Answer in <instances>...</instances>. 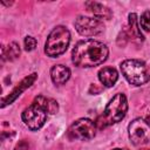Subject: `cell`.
Here are the masks:
<instances>
[{"label":"cell","instance_id":"cell-15","mask_svg":"<svg viewBox=\"0 0 150 150\" xmlns=\"http://www.w3.org/2000/svg\"><path fill=\"white\" fill-rule=\"evenodd\" d=\"M139 23H141V27L145 32H150V11H145L142 13Z\"/></svg>","mask_w":150,"mask_h":150},{"label":"cell","instance_id":"cell-5","mask_svg":"<svg viewBox=\"0 0 150 150\" xmlns=\"http://www.w3.org/2000/svg\"><path fill=\"white\" fill-rule=\"evenodd\" d=\"M121 70L128 82L134 86H142L150 80V70L141 60L131 59L123 61L121 63Z\"/></svg>","mask_w":150,"mask_h":150},{"label":"cell","instance_id":"cell-4","mask_svg":"<svg viewBox=\"0 0 150 150\" xmlns=\"http://www.w3.org/2000/svg\"><path fill=\"white\" fill-rule=\"evenodd\" d=\"M70 42V33L63 26H56L48 35L45 53L50 57H57L63 54Z\"/></svg>","mask_w":150,"mask_h":150},{"label":"cell","instance_id":"cell-8","mask_svg":"<svg viewBox=\"0 0 150 150\" xmlns=\"http://www.w3.org/2000/svg\"><path fill=\"white\" fill-rule=\"evenodd\" d=\"M75 28L83 36H94L103 32L104 25L101 20L96 18L80 15L75 20Z\"/></svg>","mask_w":150,"mask_h":150},{"label":"cell","instance_id":"cell-2","mask_svg":"<svg viewBox=\"0 0 150 150\" xmlns=\"http://www.w3.org/2000/svg\"><path fill=\"white\" fill-rule=\"evenodd\" d=\"M57 111V103L53 100H49L42 95H39L34 98L32 104L27 107L22 112L23 123L33 131L39 130L47 121L48 114H54Z\"/></svg>","mask_w":150,"mask_h":150},{"label":"cell","instance_id":"cell-6","mask_svg":"<svg viewBox=\"0 0 150 150\" xmlns=\"http://www.w3.org/2000/svg\"><path fill=\"white\" fill-rule=\"evenodd\" d=\"M129 137L135 145L150 142V118H136L129 124Z\"/></svg>","mask_w":150,"mask_h":150},{"label":"cell","instance_id":"cell-1","mask_svg":"<svg viewBox=\"0 0 150 150\" xmlns=\"http://www.w3.org/2000/svg\"><path fill=\"white\" fill-rule=\"evenodd\" d=\"M108 47L96 40H83L75 45L71 52V61L76 67L88 68L103 63L108 59Z\"/></svg>","mask_w":150,"mask_h":150},{"label":"cell","instance_id":"cell-12","mask_svg":"<svg viewBox=\"0 0 150 150\" xmlns=\"http://www.w3.org/2000/svg\"><path fill=\"white\" fill-rule=\"evenodd\" d=\"M98 79L103 86L112 87L118 79V73L112 67H104L98 71Z\"/></svg>","mask_w":150,"mask_h":150},{"label":"cell","instance_id":"cell-3","mask_svg":"<svg viewBox=\"0 0 150 150\" xmlns=\"http://www.w3.org/2000/svg\"><path fill=\"white\" fill-rule=\"evenodd\" d=\"M127 110H128L127 97L124 96V94L121 93L116 94L105 107L103 114L97 118L98 128H105L108 125L122 121L127 114Z\"/></svg>","mask_w":150,"mask_h":150},{"label":"cell","instance_id":"cell-19","mask_svg":"<svg viewBox=\"0 0 150 150\" xmlns=\"http://www.w3.org/2000/svg\"><path fill=\"white\" fill-rule=\"evenodd\" d=\"M141 150H150V149H141Z\"/></svg>","mask_w":150,"mask_h":150},{"label":"cell","instance_id":"cell-18","mask_svg":"<svg viewBox=\"0 0 150 150\" xmlns=\"http://www.w3.org/2000/svg\"><path fill=\"white\" fill-rule=\"evenodd\" d=\"M112 150H128V149H121V148H116V149H112Z\"/></svg>","mask_w":150,"mask_h":150},{"label":"cell","instance_id":"cell-10","mask_svg":"<svg viewBox=\"0 0 150 150\" xmlns=\"http://www.w3.org/2000/svg\"><path fill=\"white\" fill-rule=\"evenodd\" d=\"M50 77L55 84H64L70 77V70L63 64H55L50 69Z\"/></svg>","mask_w":150,"mask_h":150},{"label":"cell","instance_id":"cell-9","mask_svg":"<svg viewBox=\"0 0 150 150\" xmlns=\"http://www.w3.org/2000/svg\"><path fill=\"white\" fill-rule=\"evenodd\" d=\"M36 77H38V75L34 73V74H30V75H28V76H26L11 93H9V95L7 96V97H4L2 98V101H1V108H5L7 104H11L13 101H15L27 88H29L33 83H34V81L36 80Z\"/></svg>","mask_w":150,"mask_h":150},{"label":"cell","instance_id":"cell-17","mask_svg":"<svg viewBox=\"0 0 150 150\" xmlns=\"http://www.w3.org/2000/svg\"><path fill=\"white\" fill-rule=\"evenodd\" d=\"M28 148H29L28 142H26V141H20V142L16 144V146L14 148V150H28Z\"/></svg>","mask_w":150,"mask_h":150},{"label":"cell","instance_id":"cell-16","mask_svg":"<svg viewBox=\"0 0 150 150\" xmlns=\"http://www.w3.org/2000/svg\"><path fill=\"white\" fill-rule=\"evenodd\" d=\"M23 43H25V49L26 50H33L36 47V40L33 36H26Z\"/></svg>","mask_w":150,"mask_h":150},{"label":"cell","instance_id":"cell-13","mask_svg":"<svg viewBox=\"0 0 150 150\" xmlns=\"http://www.w3.org/2000/svg\"><path fill=\"white\" fill-rule=\"evenodd\" d=\"M20 55V47L16 42H9L7 47H2V60L13 61Z\"/></svg>","mask_w":150,"mask_h":150},{"label":"cell","instance_id":"cell-14","mask_svg":"<svg viewBox=\"0 0 150 150\" xmlns=\"http://www.w3.org/2000/svg\"><path fill=\"white\" fill-rule=\"evenodd\" d=\"M129 27H130V32H131V36L138 39V40H143L144 36L141 33V29L138 28V23H137V15L135 13L129 14Z\"/></svg>","mask_w":150,"mask_h":150},{"label":"cell","instance_id":"cell-11","mask_svg":"<svg viewBox=\"0 0 150 150\" xmlns=\"http://www.w3.org/2000/svg\"><path fill=\"white\" fill-rule=\"evenodd\" d=\"M86 7L96 16V19H98V20H110L111 19V16H112V13H111V11L107 7V6H104V5H102V4H98V2H94V1H88V2H86Z\"/></svg>","mask_w":150,"mask_h":150},{"label":"cell","instance_id":"cell-7","mask_svg":"<svg viewBox=\"0 0 150 150\" xmlns=\"http://www.w3.org/2000/svg\"><path fill=\"white\" fill-rule=\"evenodd\" d=\"M96 134V123L89 118H80L75 121L69 130L68 135L71 139H80V141H89Z\"/></svg>","mask_w":150,"mask_h":150}]
</instances>
